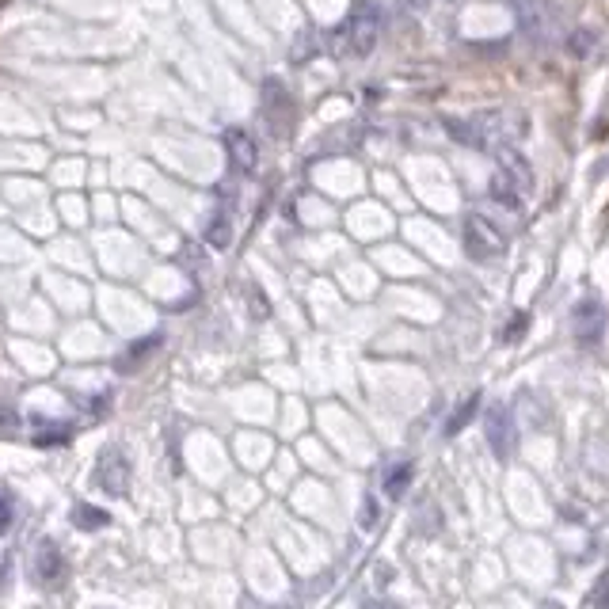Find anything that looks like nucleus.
<instances>
[{
  "label": "nucleus",
  "mask_w": 609,
  "mask_h": 609,
  "mask_svg": "<svg viewBox=\"0 0 609 609\" xmlns=\"http://www.w3.org/2000/svg\"><path fill=\"white\" fill-rule=\"evenodd\" d=\"M446 130H450L453 141L469 145V149H480V138H476V130H472V122H465V119H446Z\"/></svg>",
  "instance_id": "nucleus-15"
},
{
  "label": "nucleus",
  "mask_w": 609,
  "mask_h": 609,
  "mask_svg": "<svg viewBox=\"0 0 609 609\" xmlns=\"http://www.w3.org/2000/svg\"><path fill=\"white\" fill-rule=\"evenodd\" d=\"M240 609H255V605H252V598H244V602H240Z\"/></svg>",
  "instance_id": "nucleus-24"
},
{
  "label": "nucleus",
  "mask_w": 609,
  "mask_h": 609,
  "mask_svg": "<svg viewBox=\"0 0 609 609\" xmlns=\"http://www.w3.org/2000/svg\"><path fill=\"white\" fill-rule=\"evenodd\" d=\"M408 5H412V8H419V12H423V8H427V5H431V0H408Z\"/></svg>",
  "instance_id": "nucleus-23"
},
{
  "label": "nucleus",
  "mask_w": 609,
  "mask_h": 609,
  "mask_svg": "<svg viewBox=\"0 0 609 609\" xmlns=\"http://www.w3.org/2000/svg\"><path fill=\"white\" fill-rule=\"evenodd\" d=\"M412 476H415L412 461H396V465H389V469H385V476H381L385 495H389V500H404V491H408Z\"/></svg>",
  "instance_id": "nucleus-9"
},
{
  "label": "nucleus",
  "mask_w": 609,
  "mask_h": 609,
  "mask_svg": "<svg viewBox=\"0 0 609 609\" xmlns=\"http://www.w3.org/2000/svg\"><path fill=\"white\" fill-rule=\"evenodd\" d=\"M377 522V503L366 500V510H362V526H374Z\"/></svg>",
  "instance_id": "nucleus-20"
},
{
  "label": "nucleus",
  "mask_w": 609,
  "mask_h": 609,
  "mask_svg": "<svg viewBox=\"0 0 609 609\" xmlns=\"http://www.w3.org/2000/svg\"><path fill=\"white\" fill-rule=\"evenodd\" d=\"M488 191H491V198L500 202V206H507V210H522V191L514 187V183H510L503 172H495V176H491Z\"/></svg>",
  "instance_id": "nucleus-10"
},
{
  "label": "nucleus",
  "mask_w": 609,
  "mask_h": 609,
  "mask_svg": "<svg viewBox=\"0 0 609 609\" xmlns=\"http://www.w3.org/2000/svg\"><path fill=\"white\" fill-rule=\"evenodd\" d=\"M225 153H229V164L236 172H255V164H260V149H255V141L248 130H225Z\"/></svg>",
  "instance_id": "nucleus-7"
},
{
  "label": "nucleus",
  "mask_w": 609,
  "mask_h": 609,
  "mask_svg": "<svg viewBox=\"0 0 609 609\" xmlns=\"http://www.w3.org/2000/svg\"><path fill=\"white\" fill-rule=\"evenodd\" d=\"M31 571H34V583L46 586V590H53V586L65 579V557H62V548L53 545V541H39Z\"/></svg>",
  "instance_id": "nucleus-6"
},
{
  "label": "nucleus",
  "mask_w": 609,
  "mask_h": 609,
  "mask_svg": "<svg viewBox=\"0 0 609 609\" xmlns=\"http://www.w3.org/2000/svg\"><path fill=\"white\" fill-rule=\"evenodd\" d=\"M12 522H15V500L8 488H0V533H8Z\"/></svg>",
  "instance_id": "nucleus-17"
},
{
  "label": "nucleus",
  "mask_w": 609,
  "mask_h": 609,
  "mask_svg": "<svg viewBox=\"0 0 609 609\" xmlns=\"http://www.w3.org/2000/svg\"><path fill=\"white\" fill-rule=\"evenodd\" d=\"M69 438H72L69 427H46V431L34 434V446H43V450H50V446H65Z\"/></svg>",
  "instance_id": "nucleus-16"
},
{
  "label": "nucleus",
  "mask_w": 609,
  "mask_h": 609,
  "mask_svg": "<svg viewBox=\"0 0 609 609\" xmlns=\"http://www.w3.org/2000/svg\"><path fill=\"white\" fill-rule=\"evenodd\" d=\"M336 39H339V53H355V58L374 53V46L381 39V12L370 0H358V5L350 8L347 24L336 31Z\"/></svg>",
  "instance_id": "nucleus-1"
},
{
  "label": "nucleus",
  "mask_w": 609,
  "mask_h": 609,
  "mask_svg": "<svg viewBox=\"0 0 609 609\" xmlns=\"http://www.w3.org/2000/svg\"><path fill=\"white\" fill-rule=\"evenodd\" d=\"M605 324H609V312L602 305V298H579L571 305V331L583 347H595L605 336Z\"/></svg>",
  "instance_id": "nucleus-4"
},
{
  "label": "nucleus",
  "mask_w": 609,
  "mask_h": 609,
  "mask_svg": "<svg viewBox=\"0 0 609 609\" xmlns=\"http://www.w3.org/2000/svg\"><path fill=\"white\" fill-rule=\"evenodd\" d=\"M495 157H500V172L519 187L522 195L533 187V168H529V160L514 149V145H503V149H495Z\"/></svg>",
  "instance_id": "nucleus-8"
},
{
  "label": "nucleus",
  "mask_w": 609,
  "mask_h": 609,
  "mask_svg": "<svg viewBox=\"0 0 609 609\" xmlns=\"http://www.w3.org/2000/svg\"><path fill=\"white\" fill-rule=\"evenodd\" d=\"M484 438H488L491 453L500 457V461L514 457V450H519V427H514V415H510L507 404H495V408H488V415H484Z\"/></svg>",
  "instance_id": "nucleus-3"
},
{
  "label": "nucleus",
  "mask_w": 609,
  "mask_h": 609,
  "mask_svg": "<svg viewBox=\"0 0 609 609\" xmlns=\"http://www.w3.org/2000/svg\"><path fill=\"white\" fill-rule=\"evenodd\" d=\"M96 484L107 495H126L130 491V457H126L119 446H107L96 461Z\"/></svg>",
  "instance_id": "nucleus-5"
},
{
  "label": "nucleus",
  "mask_w": 609,
  "mask_h": 609,
  "mask_svg": "<svg viewBox=\"0 0 609 609\" xmlns=\"http://www.w3.org/2000/svg\"><path fill=\"white\" fill-rule=\"evenodd\" d=\"M206 244H214V248H229L233 244V225H229L225 214H217L206 225Z\"/></svg>",
  "instance_id": "nucleus-14"
},
{
  "label": "nucleus",
  "mask_w": 609,
  "mask_h": 609,
  "mask_svg": "<svg viewBox=\"0 0 609 609\" xmlns=\"http://www.w3.org/2000/svg\"><path fill=\"white\" fill-rule=\"evenodd\" d=\"M69 519H72V526H77V529H88V533L110 526V514H107L103 507H91V503H77Z\"/></svg>",
  "instance_id": "nucleus-11"
},
{
  "label": "nucleus",
  "mask_w": 609,
  "mask_h": 609,
  "mask_svg": "<svg viewBox=\"0 0 609 609\" xmlns=\"http://www.w3.org/2000/svg\"><path fill=\"white\" fill-rule=\"evenodd\" d=\"M465 252L472 255L476 263H488V260H495V255L507 252V236L491 217L469 214L465 217Z\"/></svg>",
  "instance_id": "nucleus-2"
},
{
  "label": "nucleus",
  "mask_w": 609,
  "mask_h": 609,
  "mask_svg": "<svg viewBox=\"0 0 609 609\" xmlns=\"http://www.w3.org/2000/svg\"><path fill=\"white\" fill-rule=\"evenodd\" d=\"M526 324H529V317H526V312H519V317L510 320V328L503 331V339H507V343H514V339H519L522 331H526Z\"/></svg>",
  "instance_id": "nucleus-18"
},
{
  "label": "nucleus",
  "mask_w": 609,
  "mask_h": 609,
  "mask_svg": "<svg viewBox=\"0 0 609 609\" xmlns=\"http://www.w3.org/2000/svg\"><path fill=\"white\" fill-rule=\"evenodd\" d=\"M590 43H595V34H590V31H579L576 39H571V53H586Z\"/></svg>",
  "instance_id": "nucleus-19"
},
{
  "label": "nucleus",
  "mask_w": 609,
  "mask_h": 609,
  "mask_svg": "<svg viewBox=\"0 0 609 609\" xmlns=\"http://www.w3.org/2000/svg\"><path fill=\"white\" fill-rule=\"evenodd\" d=\"M157 347H160V336H149V339L134 343L130 350H126V358H119V370H122V374H130L134 366H138L141 358H149V350H157Z\"/></svg>",
  "instance_id": "nucleus-13"
},
{
  "label": "nucleus",
  "mask_w": 609,
  "mask_h": 609,
  "mask_svg": "<svg viewBox=\"0 0 609 609\" xmlns=\"http://www.w3.org/2000/svg\"><path fill=\"white\" fill-rule=\"evenodd\" d=\"M8 571H12V560L5 557V560H0V590H5V583H8Z\"/></svg>",
  "instance_id": "nucleus-21"
},
{
  "label": "nucleus",
  "mask_w": 609,
  "mask_h": 609,
  "mask_svg": "<svg viewBox=\"0 0 609 609\" xmlns=\"http://www.w3.org/2000/svg\"><path fill=\"white\" fill-rule=\"evenodd\" d=\"M476 412H480V393L476 396H469L465 404H461V408L446 419V438H453V434H461V431H465L469 427V423L476 419Z\"/></svg>",
  "instance_id": "nucleus-12"
},
{
  "label": "nucleus",
  "mask_w": 609,
  "mask_h": 609,
  "mask_svg": "<svg viewBox=\"0 0 609 609\" xmlns=\"http://www.w3.org/2000/svg\"><path fill=\"white\" fill-rule=\"evenodd\" d=\"M0 431L12 434V412H0Z\"/></svg>",
  "instance_id": "nucleus-22"
}]
</instances>
